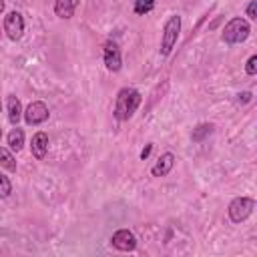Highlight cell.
<instances>
[{
  "instance_id": "cell-3",
  "label": "cell",
  "mask_w": 257,
  "mask_h": 257,
  "mask_svg": "<svg viewBox=\"0 0 257 257\" xmlns=\"http://www.w3.org/2000/svg\"><path fill=\"white\" fill-rule=\"evenodd\" d=\"M179 32H181V16L179 14H171L163 26V36H161V48L159 52L163 56H169L173 46L177 44V38H179Z\"/></svg>"
},
{
  "instance_id": "cell-21",
  "label": "cell",
  "mask_w": 257,
  "mask_h": 257,
  "mask_svg": "<svg viewBox=\"0 0 257 257\" xmlns=\"http://www.w3.org/2000/svg\"><path fill=\"white\" fill-rule=\"evenodd\" d=\"M237 96H239V98H237L239 102H247V100H251V92H241V94H237Z\"/></svg>"
},
{
  "instance_id": "cell-8",
  "label": "cell",
  "mask_w": 257,
  "mask_h": 257,
  "mask_svg": "<svg viewBox=\"0 0 257 257\" xmlns=\"http://www.w3.org/2000/svg\"><path fill=\"white\" fill-rule=\"evenodd\" d=\"M110 245L118 251H135L137 249V237L128 229H118L110 237Z\"/></svg>"
},
{
  "instance_id": "cell-7",
  "label": "cell",
  "mask_w": 257,
  "mask_h": 257,
  "mask_svg": "<svg viewBox=\"0 0 257 257\" xmlns=\"http://www.w3.org/2000/svg\"><path fill=\"white\" fill-rule=\"evenodd\" d=\"M102 58H104V66L106 70L110 72H118L122 68V56H120V48L114 40H106L104 42V52H102Z\"/></svg>"
},
{
  "instance_id": "cell-22",
  "label": "cell",
  "mask_w": 257,
  "mask_h": 257,
  "mask_svg": "<svg viewBox=\"0 0 257 257\" xmlns=\"http://www.w3.org/2000/svg\"><path fill=\"white\" fill-rule=\"evenodd\" d=\"M4 8H6V2H4V0H0V14L4 12Z\"/></svg>"
},
{
  "instance_id": "cell-11",
  "label": "cell",
  "mask_w": 257,
  "mask_h": 257,
  "mask_svg": "<svg viewBox=\"0 0 257 257\" xmlns=\"http://www.w3.org/2000/svg\"><path fill=\"white\" fill-rule=\"evenodd\" d=\"M80 0H54V14L62 20H68L74 16Z\"/></svg>"
},
{
  "instance_id": "cell-13",
  "label": "cell",
  "mask_w": 257,
  "mask_h": 257,
  "mask_svg": "<svg viewBox=\"0 0 257 257\" xmlns=\"http://www.w3.org/2000/svg\"><path fill=\"white\" fill-rule=\"evenodd\" d=\"M8 147H10L12 153L22 151V147H24V131L18 128V124L8 133Z\"/></svg>"
},
{
  "instance_id": "cell-1",
  "label": "cell",
  "mask_w": 257,
  "mask_h": 257,
  "mask_svg": "<svg viewBox=\"0 0 257 257\" xmlns=\"http://www.w3.org/2000/svg\"><path fill=\"white\" fill-rule=\"evenodd\" d=\"M141 100H143V96H141V92H139L137 88H133V86L120 88V90L116 92L112 116H114L116 120H120V122H122V120H128V118L137 112Z\"/></svg>"
},
{
  "instance_id": "cell-20",
  "label": "cell",
  "mask_w": 257,
  "mask_h": 257,
  "mask_svg": "<svg viewBox=\"0 0 257 257\" xmlns=\"http://www.w3.org/2000/svg\"><path fill=\"white\" fill-rule=\"evenodd\" d=\"M151 151H153V145H151V143H149V145H147V147H145V149H143V151H141V159H143V161H145V159H147V157H149V155H151Z\"/></svg>"
},
{
  "instance_id": "cell-12",
  "label": "cell",
  "mask_w": 257,
  "mask_h": 257,
  "mask_svg": "<svg viewBox=\"0 0 257 257\" xmlns=\"http://www.w3.org/2000/svg\"><path fill=\"white\" fill-rule=\"evenodd\" d=\"M6 106H8V120L16 126L18 120L22 118V104H20V98L14 96V94H8V100H6Z\"/></svg>"
},
{
  "instance_id": "cell-9",
  "label": "cell",
  "mask_w": 257,
  "mask_h": 257,
  "mask_svg": "<svg viewBox=\"0 0 257 257\" xmlns=\"http://www.w3.org/2000/svg\"><path fill=\"white\" fill-rule=\"evenodd\" d=\"M30 153L34 159L42 161L48 153V135L44 131H38L32 135V141H30Z\"/></svg>"
},
{
  "instance_id": "cell-6",
  "label": "cell",
  "mask_w": 257,
  "mask_h": 257,
  "mask_svg": "<svg viewBox=\"0 0 257 257\" xmlns=\"http://www.w3.org/2000/svg\"><path fill=\"white\" fill-rule=\"evenodd\" d=\"M4 32L10 40H20L24 34V16L18 10H12L4 16Z\"/></svg>"
},
{
  "instance_id": "cell-19",
  "label": "cell",
  "mask_w": 257,
  "mask_h": 257,
  "mask_svg": "<svg viewBox=\"0 0 257 257\" xmlns=\"http://www.w3.org/2000/svg\"><path fill=\"white\" fill-rule=\"evenodd\" d=\"M247 16H249V20H255L257 18V0H251L247 4Z\"/></svg>"
},
{
  "instance_id": "cell-4",
  "label": "cell",
  "mask_w": 257,
  "mask_h": 257,
  "mask_svg": "<svg viewBox=\"0 0 257 257\" xmlns=\"http://www.w3.org/2000/svg\"><path fill=\"white\" fill-rule=\"evenodd\" d=\"M255 209V199L251 197H237L229 203L227 207V213H229V219L233 223H243Z\"/></svg>"
},
{
  "instance_id": "cell-10",
  "label": "cell",
  "mask_w": 257,
  "mask_h": 257,
  "mask_svg": "<svg viewBox=\"0 0 257 257\" xmlns=\"http://www.w3.org/2000/svg\"><path fill=\"white\" fill-rule=\"evenodd\" d=\"M173 167H175V155L173 153H163L159 157V161L153 165L151 175L153 177H167L173 171Z\"/></svg>"
},
{
  "instance_id": "cell-5",
  "label": "cell",
  "mask_w": 257,
  "mask_h": 257,
  "mask_svg": "<svg viewBox=\"0 0 257 257\" xmlns=\"http://www.w3.org/2000/svg\"><path fill=\"white\" fill-rule=\"evenodd\" d=\"M48 114H50V110H48V106H46L42 100H32V102L24 108V112H22L26 124H30V126L42 124L44 120H48Z\"/></svg>"
},
{
  "instance_id": "cell-24",
  "label": "cell",
  "mask_w": 257,
  "mask_h": 257,
  "mask_svg": "<svg viewBox=\"0 0 257 257\" xmlns=\"http://www.w3.org/2000/svg\"><path fill=\"white\" fill-rule=\"evenodd\" d=\"M0 108H2V104H0Z\"/></svg>"
},
{
  "instance_id": "cell-18",
  "label": "cell",
  "mask_w": 257,
  "mask_h": 257,
  "mask_svg": "<svg viewBox=\"0 0 257 257\" xmlns=\"http://www.w3.org/2000/svg\"><path fill=\"white\" fill-rule=\"evenodd\" d=\"M245 72H247L249 76L257 74V54L249 56V60H247V64H245Z\"/></svg>"
},
{
  "instance_id": "cell-15",
  "label": "cell",
  "mask_w": 257,
  "mask_h": 257,
  "mask_svg": "<svg viewBox=\"0 0 257 257\" xmlns=\"http://www.w3.org/2000/svg\"><path fill=\"white\" fill-rule=\"evenodd\" d=\"M0 165H2L6 171H10V173L16 171V159H14V155H12L10 149H2V147H0Z\"/></svg>"
},
{
  "instance_id": "cell-17",
  "label": "cell",
  "mask_w": 257,
  "mask_h": 257,
  "mask_svg": "<svg viewBox=\"0 0 257 257\" xmlns=\"http://www.w3.org/2000/svg\"><path fill=\"white\" fill-rule=\"evenodd\" d=\"M10 193H12V183H10V179L0 173V197L6 199V197H10Z\"/></svg>"
},
{
  "instance_id": "cell-2",
  "label": "cell",
  "mask_w": 257,
  "mask_h": 257,
  "mask_svg": "<svg viewBox=\"0 0 257 257\" xmlns=\"http://www.w3.org/2000/svg\"><path fill=\"white\" fill-rule=\"evenodd\" d=\"M249 34H251L249 22H247L245 18L235 16V18H231V20L225 24V28H223V32H221V40H223L225 44H241V42H245V40L249 38Z\"/></svg>"
},
{
  "instance_id": "cell-16",
  "label": "cell",
  "mask_w": 257,
  "mask_h": 257,
  "mask_svg": "<svg viewBox=\"0 0 257 257\" xmlns=\"http://www.w3.org/2000/svg\"><path fill=\"white\" fill-rule=\"evenodd\" d=\"M155 8V0H135V14L145 16Z\"/></svg>"
},
{
  "instance_id": "cell-14",
  "label": "cell",
  "mask_w": 257,
  "mask_h": 257,
  "mask_svg": "<svg viewBox=\"0 0 257 257\" xmlns=\"http://www.w3.org/2000/svg\"><path fill=\"white\" fill-rule=\"evenodd\" d=\"M213 124L211 122H201V124H197L195 128H193V133H191V141L193 143H203L211 133H213Z\"/></svg>"
},
{
  "instance_id": "cell-23",
  "label": "cell",
  "mask_w": 257,
  "mask_h": 257,
  "mask_svg": "<svg viewBox=\"0 0 257 257\" xmlns=\"http://www.w3.org/2000/svg\"><path fill=\"white\" fill-rule=\"evenodd\" d=\"M0 137H2V128H0Z\"/></svg>"
}]
</instances>
